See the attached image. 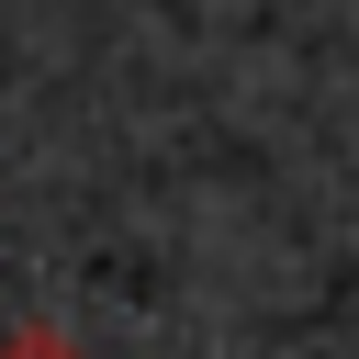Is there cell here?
Wrapping results in <instances>:
<instances>
[{
  "label": "cell",
  "instance_id": "1",
  "mask_svg": "<svg viewBox=\"0 0 359 359\" xmlns=\"http://www.w3.org/2000/svg\"><path fill=\"white\" fill-rule=\"evenodd\" d=\"M0 359H90L67 325H0Z\"/></svg>",
  "mask_w": 359,
  "mask_h": 359
}]
</instances>
